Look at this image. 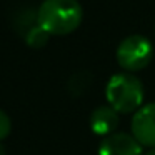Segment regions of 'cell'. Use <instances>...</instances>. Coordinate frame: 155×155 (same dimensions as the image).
<instances>
[{
    "label": "cell",
    "instance_id": "obj_1",
    "mask_svg": "<svg viewBox=\"0 0 155 155\" xmlns=\"http://www.w3.org/2000/svg\"><path fill=\"white\" fill-rule=\"evenodd\" d=\"M84 12L77 0H44L37 20L50 35H67L80 25Z\"/></svg>",
    "mask_w": 155,
    "mask_h": 155
},
{
    "label": "cell",
    "instance_id": "obj_2",
    "mask_svg": "<svg viewBox=\"0 0 155 155\" xmlns=\"http://www.w3.org/2000/svg\"><path fill=\"white\" fill-rule=\"evenodd\" d=\"M108 105L118 114H132L142 107L143 85L135 75L117 74L110 77L105 88Z\"/></svg>",
    "mask_w": 155,
    "mask_h": 155
},
{
    "label": "cell",
    "instance_id": "obj_3",
    "mask_svg": "<svg viewBox=\"0 0 155 155\" xmlns=\"http://www.w3.org/2000/svg\"><path fill=\"white\" fill-rule=\"evenodd\" d=\"M153 57V48L148 38L142 35H130L124 38L117 48V62L124 70L138 72L150 64Z\"/></svg>",
    "mask_w": 155,
    "mask_h": 155
},
{
    "label": "cell",
    "instance_id": "obj_4",
    "mask_svg": "<svg viewBox=\"0 0 155 155\" xmlns=\"http://www.w3.org/2000/svg\"><path fill=\"white\" fill-rule=\"evenodd\" d=\"M132 135L142 147L155 148V102L142 105L134 114Z\"/></svg>",
    "mask_w": 155,
    "mask_h": 155
},
{
    "label": "cell",
    "instance_id": "obj_5",
    "mask_svg": "<svg viewBox=\"0 0 155 155\" xmlns=\"http://www.w3.org/2000/svg\"><path fill=\"white\" fill-rule=\"evenodd\" d=\"M98 155H142V145L135 140L134 135L112 134L102 142Z\"/></svg>",
    "mask_w": 155,
    "mask_h": 155
},
{
    "label": "cell",
    "instance_id": "obj_6",
    "mask_svg": "<svg viewBox=\"0 0 155 155\" xmlns=\"http://www.w3.org/2000/svg\"><path fill=\"white\" fill-rule=\"evenodd\" d=\"M118 125V112H115L110 105L97 107L90 115V128L97 135H112Z\"/></svg>",
    "mask_w": 155,
    "mask_h": 155
},
{
    "label": "cell",
    "instance_id": "obj_7",
    "mask_svg": "<svg viewBox=\"0 0 155 155\" xmlns=\"http://www.w3.org/2000/svg\"><path fill=\"white\" fill-rule=\"evenodd\" d=\"M38 20H37V10H32V8H22V12H18V15L15 17L14 20V25L20 34H27L34 25H37Z\"/></svg>",
    "mask_w": 155,
    "mask_h": 155
},
{
    "label": "cell",
    "instance_id": "obj_8",
    "mask_svg": "<svg viewBox=\"0 0 155 155\" xmlns=\"http://www.w3.org/2000/svg\"><path fill=\"white\" fill-rule=\"evenodd\" d=\"M24 37H25V42H27L32 48H42L48 42L50 34H48L40 24H37V25H34V27H32Z\"/></svg>",
    "mask_w": 155,
    "mask_h": 155
},
{
    "label": "cell",
    "instance_id": "obj_9",
    "mask_svg": "<svg viewBox=\"0 0 155 155\" xmlns=\"http://www.w3.org/2000/svg\"><path fill=\"white\" fill-rule=\"evenodd\" d=\"M10 128H12V124H10L8 115L4 110H0V142L10 134Z\"/></svg>",
    "mask_w": 155,
    "mask_h": 155
},
{
    "label": "cell",
    "instance_id": "obj_10",
    "mask_svg": "<svg viewBox=\"0 0 155 155\" xmlns=\"http://www.w3.org/2000/svg\"><path fill=\"white\" fill-rule=\"evenodd\" d=\"M80 78H82V74L74 75V77H72V80H70V85H68V87H70V90L75 92V95H78L80 92H84L85 87H87V80L82 82Z\"/></svg>",
    "mask_w": 155,
    "mask_h": 155
},
{
    "label": "cell",
    "instance_id": "obj_11",
    "mask_svg": "<svg viewBox=\"0 0 155 155\" xmlns=\"http://www.w3.org/2000/svg\"><path fill=\"white\" fill-rule=\"evenodd\" d=\"M145 155H155V148H152V150H150V152H147Z\"/></svg>",
    "mask_w": 155,
    "mask_h": 155
},
{
    "label": "cell",
    "instance_id": "obj_12",
    "mask_svg": "<svg viewBox=\"0 0 155 155\" xmlns=\"http://www.w3.org/2000/svg\"><path fill=\"white\" fill-rule=\"evenodd\" d=\"M0 155H4V148H2V145H0Z\"/></svg>",
    "mask_w": 155,
    "mask_h": 155
}]
</instances>
